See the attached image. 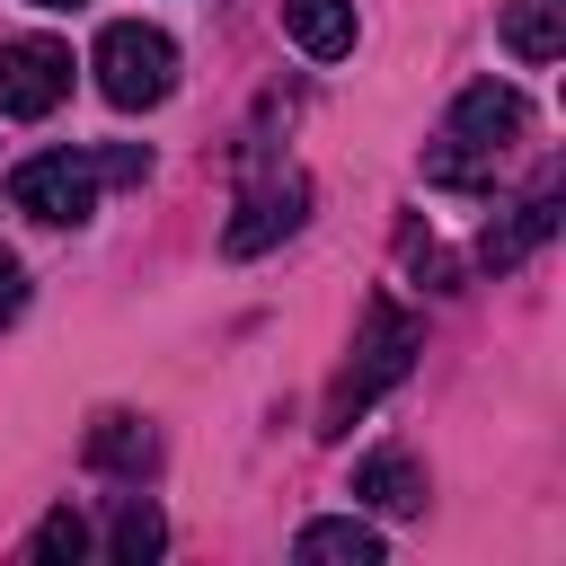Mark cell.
Segmentation results:
<instances>
[{
    "mask_svg": "<svg viewBox=\"0 0 566 566\" xmlns=\"http://www.w3.org/2000/svg\"><path fill=\"white\" fill-rule=\"evenodd\" d=\"M292 557L301 566H380V531L354 522V513H327V522H301Z\"/></svg>",
    "mask_w": 566,
    "mask_h": 566,
    "instance_id": "cell-7",
    "label": "cell"
},
{
    "mask_svg": "<svg viewBox=\"0 0 566 566\" xmlns=\"http://www.w3.org/2000/svg\"><path fill=\"white\" fill-rule=\"evenodd\" d=\"M27 9H80V0H27Z\"/></svg>",
    "mask_w": 566,
    "mask_h": 566,
    "instance_id": "cell-16",
    "label": "cell"
},
{
    "mask_svg": "<svg viewBox=\"0 0 566 566\" xmlns=\"http://www.w3.org/2000/svg\"><path fill=\"white\" fill-rule=\"evenodd\" d=\"M504 44H513V62H557V0H513L504 9Z\"/></svg>",
    "mask_w": 566,
    "mask_h": 566,
    "instance_id": "cell-13",
    "label": "cell"
},
{
    "mask_svg": "<svg viewBox=\"0 0 566 566\" xmlns=\"http://www.w3.org/2000/svg\"><path fill=\"white\" fill-rule=\"evenodd\" d=\"M301 212H310V177H265V186H248L239 195V212H230V230H221V248L230 256H256V248H274V239H292L301 230Z\"/></svg>",
    "mask_w": 566,
    "mask_h": 566,
    "instance_id": "cell-6",
    "label": "cell"
},
{
    "mask_svg": "<svg viewBox=\"0 0 566 566\" xmlns=\"http://www.w3.org/2000/svg\"><path fill=\"white\" fill-rule=\"evenodd\" d=\"M416 345H424V327H416L398 301H371V310H363V336H354V363H345V380L327 389V433H345L389 380H407Z\"/></svg>",
    "mask_w": 566,
    "mask_h": 566,
    "instance_id": "cell-2",
    "label": "cell"
},
{
    "mask_svg": "<svg viewBox=\"0 0 566 566\" xmlns=\"http://www.w3.org/2000/svg\"><path fill=\"white\" fill-rule=\"evenodd\" d=\"M106 548H115L124 566H150V557L168 548V522H159V504H150V495H115V522H106Z\"/></svg>",
    "mask_w": 566,
    "mask_h": 566,
    "instance_id": "cell-12",
    "label": "cell"
},
{
    "mask_svg": "<svg viewBox=\"0 0 566 566\" xmlns=\"http://www.w3.org/2000/svg\"><path fill=\"white\" fill-rule=\"evenodd\" d=\"M27 557H35V566H71V557H88V522H80L71 504H62V513H44V522H35V539H27Z\"/></svg>",
    "mask_w": 566,
    "mask_h": 566,
    "instance_id": "cell-14",
    "label": "cell"
},
{
    "mask_svg": "<svg viewBox=\"0 0 566 566\" xmlns=\"http://www.w3.org/2000/svg\"><path fill=\"white\" fill-rule=\"evenodd\" d=\"M522 115H531V106H522L504 80H469V88L451 97V124H442V142L424 150V177H433V186H469V177H486V168L513 150Z\"/></svg>",
    "mask_w": 566,
    "mask_h": 566,
    "instance_id": "cell-1",
    "label": "cell"
},
{
    "mask_svg": "<svg viewBox=\"0 0 566 566\" xmlns=\"http://www.w3.org/2000/svg\"><path fill=\"white\" fill-rule=\"evenodd\" d=\"M71 97V44L53 35H9L0 44V115H53Z\"/></svg>",
    "mask_w": 566,
    "mask_h": 566,
    "instance_id": "cell-5",
    "label": "cell"
},
{
    "mask_svg": "<svg viewBox=\"0 0 566 566\" xmlns=\"http://www.w3.org/2000/svg\"><path fill=\"white\" fill-rule=\"evenodd\" d=\"M354 495L380 504V513H416V504H424V469H416L407 451H371V460L354 469Z\"/></svg>",
    "mask_w": 566,
    "mask_h": 566,
    "instance_id": "cell-10",
    "label": "cell"
},
{
    "mask_svg": "<svg viewBox=\"0 0 566 566\" xmlns=\"http://www.w3.org/2000/svg\"><path fill=\"white\" fill-rule=\"evenodd\" d=\"M88 71H97V88H106L124 115H142V106H159V97L177 88V44H168L159 27H142V18H115V27L97 35Z\"/></svg>",
    "mask_w": 566,
    "mask_h": 566,
    "instance_id": "cell-3",
    "label": "cell"
},
{
    "mask_svg": "<svg viewBox=\"0 0 566 566\" xmlns=\"http://www.w3.org/2000/svg\"><path fill=\"white\" fill-rule=\"evenodd\" d=\"M18 310H27V265H18L9 248H0V327H9Z\"/></svg>",
    "mask_w": 566,
    "mask_h": 566,
    "instance_id": "cell-15",
    "label": "cell"
},
{
    "mask_svg": "<svg viewBox=\"0 0 566 566\" xmlns=\"http://www.w3.org/2000/svg\"><path fill=\"white\" fill-rule=\"evenodd\" d=\"M88 460L115 469V478H142V469L159 460V442H150L142 416H97V424H88Z\"/></svg>",
    "mask_w": 566,
    "mask_h": 566,
    "instance_id": "cell-11",
    "label": "cell"
},
{
    "mask_svg": "<svg viewBox=\"0 0 566 566\" xmlns=\"http://www.w3.org/2000/svg\"><path fill=\"white\" fill-rule=\"evenodd\" d=\"M548 230H557V186H539L531 203H513V221H495V230L478 239V256H486V265L504 274V265H522V256H531V248H539Z\"/></svg>",
    "mask_w": 566,
    "mask_h": 566,
    "instance_id": "cell-9",
    "label": "cell"
},
{
    "mask_svg": "<svg viewBox=\"0 0 566 566\" xmlns=\"http://www.w3.org/2000/svg\"><path fill=\"white\" fill-rule=\"evenodd\" d=\"M97 159L88 150H35V159H18V177H9V203L27 212V221H88L97 212Z\"/></svg>",
    "mask_w": 566,
    "mask_h": 566,
    "instance_id": "cell-4",
    "label": "cell"
},
{
    "mask_svg": "<svg viewBox=\"0 0 566 566\" xmlns=\"http://www.w3.org/2000/svg\"><path fill=\"white\" fill-rule=\"evenodd\" d=\"M283 27L310 62H345L354 53V0H283Z\"/></svg>",
    "mask_w": 566,
    "mask_h": 566,
    "instance_id": "cell-8",
    "label": "cell"
}]
</instances>
